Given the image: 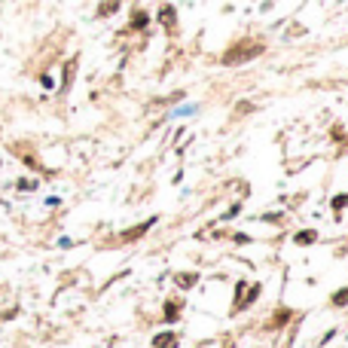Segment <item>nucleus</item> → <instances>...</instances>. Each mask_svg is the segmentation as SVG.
Instances as JSON below:
<instances>
[{
	"label": "nucleus",
	"mask_w": 348,
	"mask_h": 348,
	"mask_svg": "<svg viewBox=\"0 0 348 348\" xmlns=\"http://www.w3.org/2000/svg\"><path fill=\"white\" fill-rule=\"evenodd\" d=\"M156 348H174V336H162V339H156Z\"/></svg>",
	"instance_id": "f257e3e1"
},
{
	"label": "nucleus",
	"mask_w": 348,
	"mask_h": 348,
	"mask_svg": "<svg viewBox=\"0 0 348 348\" xmlns=\"http://www.w3.org/2000/svg\"><path fill=\"white\" fill-rule=\"evenodd\" d=\"M15 187H18V190H37V180H18Z\"/></svg>",
	"instance_id": "f03ea898"
},
{
	"label": "nucleus",
	"mask_w": 348,
	"mask_h": 348,
	"mask_svg": "<svg viewBox=\"0 0 348 348\" xmlns=\"http://www.w3.org/2000/svg\"><path fill=\"white\" fill-rule=\"evenodd\" d=\"M348 302V290H342V293H336V305H345Z\"/></svg>",
	"instance_id": "7ed1b4c3"
}]
</instances>
